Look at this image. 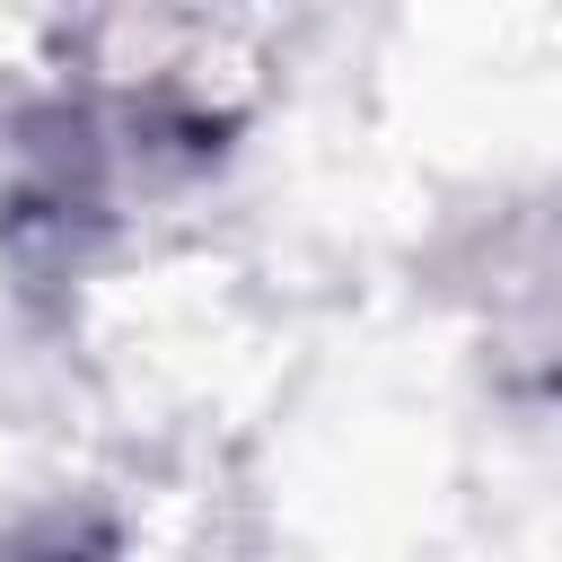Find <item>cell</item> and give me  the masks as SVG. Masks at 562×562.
Instances as JSON below:
<instances>
[{
  "mask_svg": "<svg viewBox=\"0 0 562 562\" xmlns=\"http://www.w3.org/2000/svg\"><path fill=\"white\" fill-rule=\"evenodd\" d=\"M132 35L140 53H105V26H79L70 61L0 105V272L35 316L70 307L237 158L246 97L202 79V26L149 18Z\"/></svg>",
  "mask_w": 562,
  "mask_h": 562,
  "instance_id": "1",
  "label": "cell"
},
{
  "mask_svg": "<svg viewBox=\"0 0 562 562\" xmlns=\"http://www.w3.org/2000/svg\"><path fill=\"white\" fill-rule=\"evenodd\" d=\"M474 307H483L492 378L509 395L562 413V202L509 211L492 228L483 272H474Z\"/></svg>",
  "mask_w": 562,
  "mask_h": 562,
  "instance_id": "2",
  "label": "cell"
},
{
  "mask_svg": "<svg viewBox=\"0 0 562 562\" xmlns=\"http://www.w3.org/2000/svg\"><path fill=\"white\" fill-rule=\"evenodd\" d=\"M0 562H123V544L88 518H35V527H0Z\"/></svg>",
  "mask_w": 562,
  "mask_h": 562,
  "instance_id": "3",
  "label": "cell"
}]
</instances>
